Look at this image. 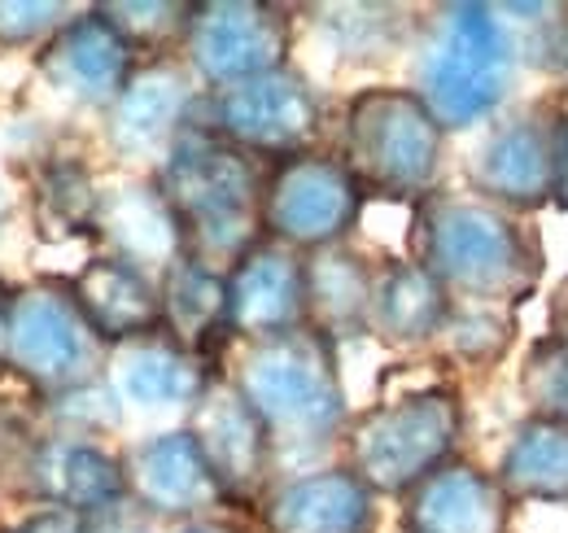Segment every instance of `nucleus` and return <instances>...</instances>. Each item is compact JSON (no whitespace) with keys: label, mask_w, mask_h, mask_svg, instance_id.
Instances as JSON below:
<instances>
[{"label":"nucleus","mask_w":568,"mask_h":533,"mask_svg":"<svg viewBox=\"0 0 568 533\" xmlns=\"http://www.w3.org/2000/svg\"><path fill=\"white\" fill-rule=\"evenodd\" d=\"M464 438V402L446 385L407 390L398 399L367 406L346 429L351 472L381 494H412L425 476L455 460Z\"/></svg>","instance_id":"423d86ee"},{"label":"nucleus","mask_w":568,"mask_h":533,"mask_svg":"<svg viewBox=\"0 0 568 533\" xmlns=\"http://www.w3.org/2000/svg\"><path fill=\"white\" fill-rule=\"evenodd\" d=\"M197 114H202L197 128L236 144L254 162H272V167L297 153H311L315 135L324 128L320 92L306 83V74L288 67L219 88V92H202Z\"/></svg>","instance_id":"6e6552de"},{"label":"nucleus","mask_w":568,"mask_h":533,"mask_svg":"<svg viewBox=\"0 0 568 533\" xmlns=\"http://www.w3.org/2000/svg\"><path fill=\"white\" fill-rule=\"evenodd\" d=\"M520 394L538 420H568V336H542L525 354Z\"/></svg>","instance_id":"c85d7f7f"},{"label":"nucleus","mask_w":568,"mask_h":533,"mask_svg":"<svg viewBox=\"0 0 568 533\" xmlns=\"http://www.w3.org/2000/svg\"><path fill=\"white\" fill-rule=\"evenodd\" d=\"M503 13H520V22L534 27L529 53L547 70H568V9L565 4H498Z\"/></svg>","instance_id":"473e14b6"},{"label":"nucleus","mask_w":568,"mask_h":533,"mask_svg":"<svg viewBox=\"0 0 568 533\" xmlns=\"http://www.w3.org/2000/svg\"><path fill=\"white\" fill-rule=\"evenodd\" d=\"M507 333H511V324L498 315L495 306H459L455 302L450 315H446L442 341L464 363H490L507 350Z\"/></svg>","instance_id":"7c9ffc66"},{"label":"nucleus","mask_w":568,"mask_h":533,"mask_svg":"<svg viewBox=\"0 0 568 533\" xmlns=\"http://www.w3.org/2000/svg\"><path fill=\"white\" fill-rule=\"evenodd\" d=\"M551 320H556V333L551 336H568V284L556 293V306H551Z\"/></svg>","instance_id":"f704fd0d"},{"label":"nucleus","mask_w":568,"mask_h":533,"mask_svg":"<svg viewBox=\"0 0 568 533\" xmlns=\"http://www.w3.org/2000/svg\"><path fill=\"white\" fill-rule=\"evenodd\" d=\"M40 214L53 223V228H97L101 219V189L92 184V175L79 167V162H58L44 171L40 180Z\"/></svg>","instance_id":"cd10ccee"},{"label":"nucleus","mask_w":568,"mask_h":533,"mask_svg":"<svg viewBox=\"0 0 568 533\" xmlns=\"http://www.w3.org/2000/svg\"><path fill=\"white\" fill-rule=\"evenodd\" d=\"M0 533H97V521L79 516V512H67V507H40V512L4 525Z\"/></svg>","instance_id":"72a5a7b5"},{"label":"nucleus","mask_w":568,"mask_h":533,"mask_svg":"<svg viewBox=\"0 0 568 533\" xmlns=\"http://www.w3.org/2000/svg\"><path fill=\"white\" fill-rule=\"evenodd\" d=\"M175 533H232V530H223V525H211V521H193V525H184V530H175Z\"/></svg>","instance_id":"4c0bfd02"},{"label":"nucleus","mask_w":568,"mask_h":533,"mask_svg":"<svg viewBox=\"0 0 568 533\" xmlns=\"http://www.w3.org/2000/svg\"><path fill=\"white\" fill-rule=\"evenodd\" d=\"M136 67H141V58L97 13V4L74 9L71 18L49 36V44H40V53H36L40 79L58 97H67L74 105H88V110H110Z\"/></svg>","instance_id":"ddd939ff"},{"label":"nucleus","mask_w":568,"mask_h":533,"mask_svg":"<svg viewBox=\"0 0 568 533\" xmlns=\"http://www.w3.org/2000/svg\"><path fill=\"white\" fill-rule=\"evenodd\" d=\"M446 132L416 88H363L346 105L342 162L363 193L428 201L442 175Z\"/></svg>","instance_id":"39448f33"},{"label":"nucleus","mask_w":568,"mask_h":533,"mask_svg":"<svg viewBox=\"0 0 568 533\" xmlns=\"http://www.w3.org/2000/svg\"><path fill=\"white\" fill-rule=\"evenodd\" d=\"M267 533H372L376 494L351 467H315L263 494Z\"/></svg>","instance_id":"a211bd4d"},{"label":"nucleus","mask_w":568,"mask_h":533,"mask_svg":"<svg viewBox=\"0 0 568 533\" xmlns=\"http://www.w3.org/2000/svg\"><path fill=\"white\" fill-rule=\"evenodd\" d=\"M110 363V345L92 333L71 280H31L9 298L4 368L44 399H67L97 385Z\"/></svg>","instance_id":"0eeeda50"},{"label":"nucleus","mask_w":568,"mask_h":533,"mask_svg":"<svg viewBox=\"0 0 568 533\" xmlns=\"http://www.w3.org/2000/svg\"><path fill=\"white\" fill-rule=\"evenodd\" d=\"M516 40L495 4H442L416 58V97L442 132L477 128L507 101Z\"/></svg>","instance_id":"20e7f679"},{"label":"nucleus","mask_w":568,"mask_h":533,"mask_svg":"<svg viewBox=\"0 0 568 533\" xmlns=\"http://www.w3.org/2000/svg\"><path fill=\"white\" fill-rule=\"evenodd\" d=\"M9 298H13V289L0 280V368H4V329H9Z\"/></svg>","instance_id":"c9c22d12"},{"label":"nucleus","mask_w":568,"mask_h":533,"mask_svg":"<svg viewBox=\"0 0 568 533\" xmlns=\"http://www.w3.org/2000/svg\"><path fill=\"white\" fill-rule=\"evenodd\" d=\"M110 394L141 411H171V406H193L202 390L211 385L206 359L184 350L175 336L162 329L149 336H136L128 345L110 350Z\"/></svg>","instance_id":"aec40b11"},{"label":"nucleus","mask_w":568,"mask_h":533,"mask_svg":"<svg viewBox=\"0 0 568 533\" xmlns=\"http://www.w3.org/2000/svg\"><path fill=\"white\" fill-rule=\"evenodd\" d=\"M495 481L516 503L568 507V420L529 415L503 446Z\"/></svg>","instance_id":"a878e982"},{"label":"nucleus","mask_w":568,"mask_h":533,"mask_svg":"<svg viewBox=\"0 0 568 533\" xmlns=\"http://www.w3.org/2000/svg\"><path fill=\"white\" fill-rule=\"evenodd\" d=\"M97 232L110 237L114 254L128 259L132 266H141V271L158 266V275H162L175 259H184L180 228H175V219H171V210H166L153 180L123 184L110 198H101Z\"/></svg>","instance_id":"5701e85b"},{"label":"nucleus","mask_w":568,"mask_h":533,"mask_svg":"<svg viewBox=\"0 0 568 533\" xmlns=\"http://www.w3.org/2000/svg\"><path fill=\"white\" fill-rule=\"evenodd\" d=\"M197 79L189 62L175 58H149L132 70L119 101L105 110L110 144L123 158H166V149L193 128L197 114Z\"/></svg>","instance_id":"4468645a"},{"label":"nucleus","mask_w":568,"mask_h":533,"mask_svg":"<svg viewBox=\"0 0 568 533\" xmlns=\"http://www.w3.org/2000/svg\"><path fill=\"white\" fill-rule=\"evenodd\" d=\"M27 485L44 507H67L92 521L132 503L123 460L88 433H58L36 442L27 460Z\"/></svg>","instance_id":"f3484780"},{"label":"nucleus","mask_w":568,"mask_h":533,"mask_svg":"<svg viewBox=\"0 0 568 533\" xmlns=\"http://www.w3.org/2000/svg\"><path fill=\"white\" fill-rule=\"evenodd\" d=\"M189 433L202 451V460L211 467V476L219 481L227 507L254 503L263 499L272 467H276V451L272 438L263 429V420L250 411V402L236 394L232 381L211 376V385L202 390V399L189 406Z\"/></svg>","instance_id":"f8f14e48"},{"label":"nucleus","mask_w":568,"mask_h":533,"mask_svg":"<svg viewBox=\"0 0 568 533\" xmlns=\"http://www.w3.org/2000/svg\"><path fill=\"white\" fill-rule=\"evenodd\" d=\"M363 189L333 153H297L276 162L263 180L258 223L263 237L297 254L342 245L363 214Z\"/></svg>","instance_id":"1a4fd4ad"},{"label":"nucleus","mask_w":568,"mask_h":533,"mask_svg":"<svg viewBox=\"0 0 568 533\" xmlns=\"http://www.w3.org/2000/svg\"><path fill=\"white\" fill-rule=\"evenodd\" d=\"M293 53V13L263 0H206L193 4L184 31V58L206 92L272 74L288 67Z\"/></svg>","instance_id":"9b49d317"},{"label":"nucleus","mask_w":568,"mask_h":533,"mask_svg":"<svg viewBox=\"0 0 568 533\" xmlns=\"http://www.w3.org/2000/svg\"><path fill=\"white\" fill-rule=\"evenodd\" d=\"M71 293L79 311H83V320L92 324V333L101 336L110 350L162 329L158 280L141 266H132L128 259H119V254L88 259L71 280Z\"/></svg>","instance_id":"412c9836"},{"label":"nucleus","mask_w":568,"mask_h":533,"mask_svg":"<svg viewBox=\"0 0 568 533\" xmlns=\"http://www.w3.org/2000/svg\"><path fill=\"white\" fill-rule=\"evenodd\" d=\"M162 293V333L175 336L184 350L202 354L211 341L227 333V271L206 266L197 259H175L158 275Z\"/></svg>","instance_id":"b1692460"},{"label":"nucleus","mask_w":568,"mask_h":533,"mask_svg":"<svg viewBox=\"0 0 568 533\" xmlns=\"http://www.w3.org/2000/svg\"><path fill=\"white\" fill-rule=\"evenodd\" d=\"M416 263L459 306H507L542 280L534 232L481 198H428L416 219Z\"/></svg>","instance_id":"7ed1b4c3"},{"label":"nucleus","mask_w":568,"mask_h":533,"mask_svg":"<svg viewBox=\"0 0 568 533\" xmlns=\"http://www.w3.org/2000/svg\"><path fill=\"white\" fill-rule=\"evenodd\" d=\"M450 306H455L450 293L416 259L385 263L372 280L367 333L381 336L394 350H416L442 336Z\"/></svg>","instance_id":"4be33fe9"},{"label":"nucleus","mask_w":568,"mask_h":533,"mask_svg":"<svg viewBox=\"0 0 568 533\" xmlns=\"http://www.w3.org/2000/svg\"><path fill=\"white\" fill-rule=\"evenodd\" d=\"M560 205H568V114H565V171H560V193H556Z\"/></svg>","instance_id":"e433bc0d"},{"label":"nucleus","mask_w":568,"mask_h":533,"mask_svg":"<svg viewBox=\"0 0 568 533\" xmlns=\"http://www.w3.org/2000/svg\"><path fill=\"white\" fill-rule=\"evenodd\" d=\"M328 27L337 31V49L363 53V58H385L403 40V13L389 4H346L333 9Z\"/></svg>","instance_id":"c756f323"},{"label":"nucleus","mask_w":568,"mask_h":533,"mask_svg":"<svg viewBox=\"0 0 568 533\" xmlns=\"http://www.w3.org/2000/svg\"><path fill=\"white\" fill-rule=\"evenodd\" d=\"M97 13L132 44V53L166 58V44H184L193 4L184 0H110L97 4Z\"/></svg>","instance_id":"bb28decb"},{"label":"nucleus","mask_w":568,"mask_h":533,"mask_svg":"<svg viewBox=\"0 0 568 533\" xmlns=\"http://www.w3.org/2000/svg\"><path fill=\"white\" fill-rule=\"evenodd\" d=\"M560 171H565V114L551 105H525L498 119L468 158L473 193L507 214L556 201Z\"/></svg>","instance_id":"9d476101"},{"label":"nucleus","mask_w":568,"mask_h":533,"mask_svg":"<svg viewBox=\"0 0 568 533\" xmlns=\"http://www.w3.org/2000/svg\"><path fill=\"white\" fill-rule=\"evenodd\" d=\"M403 525L407 533H507L511 499L495 472L450 460L403 494Z\"/></svg>","instance_id":"6ab92c4d"},{"label":"nucleus","mask_w":568,"mask_h":533,"mask_svg":"<svg viewBox=\"0 0 568 533\" xmlns=\"http://www.w3.org/2000/svg\"><path fill=\"white\" fill-rule=\"evenodd\" d=\"M232 385L263 420L276 460L315 455L351 429L337 341L315 333L311 324L293 333L241 341Z\"/></svg>","instance_id":"f257e3e1"},{"label":"nucleus","mask_w":568,"mask_h":533,"mask_svg":"<svg viewBox=\"0 0 568 533\" xmlns=\"http://www.w3.org/2000/svg\"><path fill=\"white\" fill-rule=\"evenodd\" d=\"M263 180L267 175L250 153L206 128L193 123L180 135L158 162L153 184L180 228L184 259L227 271L250 245H258Z\"/></svg>","instance_id":"f03ea898"},{"label":"nucleus","mask_w":568,"mask_h":533,"mask_svg":"<svg viewBox=\"0 0 568 533\" xmlns=\"http://www.w3.org/2000/svg\"><path fill=\"white\" fill-rule=\"evenodd\" d=\"M372 280L376 271L367 266V259L346 245L306 254V324L328 341L367 333Z\"/></svg>","instance_id":"393cba45"},{"label":"nucleus","mask_w":568,"mask_h":533,"mask_svg":"<svg viewBox=\"0 0 568 533\" xmlns=\"http://www.w3.org/2000/svg\"><path fill=\"white\" fill-rule=\"evenodd\" d=\"M123 472H128V499L149 516L193 521L214 507H227L189 429H166L136 442L123 455Z\"/></svg>","instance_id":"dca6fc26"},{"label":"nucleus","mask_w":568,"mask_h":533,"mask_svg":"<svg viewBox=\"0 0 568 533\" xmlns=\"http://www.w3.org/2000/svg\"><path fill=\"white\" fill-rule=\"evenodd\" d=\"M71 13L62 0H0V49H40Z\"/></svg>","instance_id":"2f4dec72"},{"label":"nucleus","mask_w":568,"mask_h":533,"mask_svg":"<svg viewBox=\"0 0 568 533\" xmlns=\"http://www.w3.org/2000/svg\"><path fill=\"white\" fill-rule=\"evenodd\" d=\"M306 324V254L276 241L250 245L227 266V333L241 341L293 333Z\"/></svg>","instance_id":"2eb2a0df"}]
</instances>
